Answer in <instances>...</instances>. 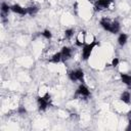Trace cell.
<instances>
[{
  "mask_svg": "<svg viewBox=\"0 0 131 131\" xmlns=\"http://www.w3.org/2000/svg\"><path fill=\"white\" fill-rule=\"evenodd\" d=\"M97 45H99V43L96 40H94V41H92L90 43H86L83 46V49H82V58L84 60H87L90 57V55H91L94 47L97 46Z\"/></svg>",
  "mask_w": 131,
  "mask_h": 131,
  "instance_id": "obj_1",
  "label": "cell"
},
{
  "mask_svg": "<svg viewBox=\"0 0 131 131\" xmlns=\"http://www.w3.org/2000/svg\"><path fill=\"white\" fill-rule=\"evenodd\" d=\"M49 102H50V94L49 92H47L45 95L43 96H38L37 97V104H38V108L39 111H46V108L48 107L49 105Z\"/></svg>",
  "mask_w": 131,
  "mask_h": 131,
  "instance_id": "obj_2",
  "label": "cell"
},
{
  "mask_svg": "<svg viewBox=\"0 0 131 131\" xmlns=\"http://www.w3.org/2000/svg\"><path fill=\"white\" fill-rule=\"evenodd\" d=\"M68 76L70 78L71 81L76 82V81H80L83 82L84 81V72L82 69H76V70H72L68 73Z\"/></svg>",
  "mask_w": 131,
  "mask_h": 131,
  "instance_id": "obj_3",
  "label": "cell"
},
{
  "mask_svg": "<svg viewBox=\"0 0 131 131\" xmlns=\"http://www.w3.org/2000/svg\"><path fill=\"white\" fill-rule=\"evenodd\" d=\"M77 96H80V97H88V96H90V90L88 89V87L87 86H85L84 84H81L79 87H78V89L76 90V93H75V97H77Z\"/></svg>",
  "mask_w": 131,
  "mask_h": 131,
  "instance_id": "obj_4",
  "label": "cell"
},
{
  "mask_svg": "<svg viewBox=\"0 0 131 131\" xmlns=\"http://www.w3.org/2000/svg\"><path fill=\"white\" fill-rule=\"evenodd\" d=\"M112 2H113V0H95L94 8H95V10L105 9L112 4Z\"/></svg>",
  "mask_w": 131,
  "mask_h": 131,
  "instance_id": "obj_5",
  "label": "cell"
},
{
  "mask_svg": "<svg viewBox=\"0 0 131 131\" xmlns=\"http://www.w3.org/2000/svg\"><path fill=\"white\" fill-rule=\"evenodd\" d=\"M86 44V33L85 31H80L76 36V45L83 47Z\"/></svg>",
  "mask_w": 131,
  "mask_h": 131,
  "instance_id": "obj_6",
  "label": "cell"
},
{
  "mask_svg": "<svg viewBox=\"0 0 131 131\" xmlns=\"http://www.w3.org/2000/svg\"><path fill=\"white\" fill-rule=\"evenodd\" d=\"M113 21H114V20H112V19H110V18L102 17V18L100 19L99 24H100V26L102 27L103 30H105V31H107V32H111V31H112V27H113Z\"/></svg>",
  "mask_w": 131,
  "mask_h": 131,
  "instance_id": "obj_7",
  "label": "cell"
},
{
  "mask_svg": "<svg viewBox=\"0 0 131 131\" xmlns=\"http://www.w3.org/2000/svg\"><path fill=\"white\" fill-rule=\"evenodd\" d=\"M11 11L14 12V13H17L19 15H26V14H28L27 8L20 6L19 4H13V5H11Z\"/></svg>",
  "mask_w": 131,
  "mask_h": 131,
  "instance_id": "obj_8",
  "label": "cell"
},
{
  "mask_svg": "<svg viewBox=\"0 0 131 131\" xmlns=\"http://www.w3.org/2000/svg\"><path fill=\"white\" fill-rule=\"evenodd\" d=\"M60 53H61L62 61H67V60H69V59L72 57V49H71L70 47H67V46L62 47Z\"/></svg>",
  "mask_w": 131,
  "mask_h": 131,
  "instance_id": "obj_9",
  "label": "cell"
},
{
  "mask_svg": "<svg viewBox=\"0 0 131 131\" xmlns=\"http://www.w3.org/2000/svg\"><path fill=\"white\" fill-rule=\"evenodd\" d=\"M11 10V6H9L7 3L2 2L1 3V12H2V18H5V15L8 14V12Z\"/></svg>",
  "mask_w": 131,
  "mask_h": 131,
  "instance_id": "obj_10",
  "label": "cell"
},
{
  "mask_svg": "<svg viewBox=\"0 0 131 131\" xmlns=\"http://www.w3.org/2000/svg\"><path fill=\"white\" fill-rule=\"evenodd\" d=\"M120 99H121V101H123L124 103L129 104L130 101H131V95H130V92H128V91H124V92L121 94Z\"/></svg>",
  "mask_w": 131,
  "mask_h": 131,
  "instance_id": "obj_11",
  "label": "cell"
},
{
  "mask_svg": "<svg viewBox=\"0 0 131 131\" xmlns=\"http://www.w3.org/2000/svg\"><path fill=\"white\" fill-rule=\"evenodd\" d=\"M61 60H62V58H61V53H60V52H56V53H54V54L50 57L49 62H51V63H58V62H60Z\"/></svg>",
  "mask_w": 131,
  "mask_h": 131,
  "instance_id": "obj_12",
  "label": "cell"
},
{
  "mask_svg": "<svg viewBox=\"0 0 131 131\" xmlns=\"http://www.w3.org/2000/svg\"><path fill=\"white\" fill-rule=\"evenodd\" d=\"M120 77H121V81H122L125 85L131 86V75H128V74H121Z\"/></svg>",
  "mask_w": 131,
  "mask_h": 131,
  "instance_id": "obj_13",
  "label": "cell"
},
{
  "mask_svg": "<svg viewBox=\"0 0 131 131\" xmlns=\"http://www.w3.org/2000/svg\"><path fill=\"white\" fill-rule=\"evenodd\" d=\"M127 40H128V36L125 33H121L118 37V43L120 46H124L127 43Z\"/></svg>",
  "mask_w": 131,
  "mask_h": 131,
  "instance_id": "obj_14",
  "label": "cell"
},
{
  "mask_svg": "<svg viewBox=\"0 0 131 131\" xmlns=\"http://www.w3.org/2000/svg\"><path fill=\"white\" fill-rule=\"evenodd\" d=\"M120 29H121L120 23H119L118 20H114V21H113V27H112L111 33H112V34H117V33L120 32Z\"/></svg>",
  "mask_w": 131,
  "mask_h": 131,
  "instance_id": "obj_15",
  "label": "cell"
},
{
  "mask_svg": "<svg viewBox=\"0 0 131 131\" xmlns=\"http://www.w3.org/2000/svg\"><path fill=\"white\" fill-rule=\"evenodd\" d=\"M27 11H28V14L33 15V14H36V13L39 11V8H38V6H36V5H31V6L27 7Z\"/></svg>",
  "mask_w": 131,
  "mask_h": 131,
  "instance_id": "obj_16",
  "label": "cell"
},
{
  "mask_svg": "<svg viewBox=\"0 0 131 131\" xmlns=\"http://www.w3.org/2000/svg\"><path fill=\"white\" fill-rule=\"evenodd\" d=\"M74 33H75V31L73 29H67L64 31V38L66 39H71L74 36Z\"/></svg>",
  "mask_w": 131,
  "mask_h": 131,
  "instance_id": "obj_17",
  "label": "cell"
},
{
  "mask_svg": "<svg viewBox=\"0 0 131 131\" xmlns=\"http://www.w3.org/2000/svg\"><path fill=\"white\" fill-rule=\"evenodd\" d=\"M41 35H42L45 39H47V40H50V39L52 38V33H51L49 30H44V31L41 33Z\"/></svg>",
  "mask_w": 131,
  "mask_h": 131,
  "instance_id": "obj_18",
  "label": "cell"
},
{
  "mask_svg": "<svg viewBox=\"0 0 131 131\" xmlns=\"http://www.w3.org/2000/svg\"><path fill=\"white\" fill-rule=\"evenodd\" d=\"M119 62H120L119 58H118V57H114L113 60H112V64H111V66H112L113 68H116V67L119 66Z\"/></svg>",
  "mask_w": 131,
  "mask_h": 131,
  "instance_id": "obj_19",
  "label": "cell"
},
{
  "mask_svg": "<svg viewBox=\"0 0 131 131\" xmlns=\"http://www.w3.org/2000/svg\"><path fill=\"white\" fill-rule=\"evenodd\" d=\"M17 113H18V114H20V115H24V114H26V113H27V110H26V107H25V106L20 105V106L18 107V110H17Z\"/></svg>",
  "mask_w": 131,
  "mask_h": 131,
  "instance_id": "obj_20",
  "label": "cell"
},
{
  "mask_svg": "<svg viewBox=\"0 0 131 131\" xmlns=\"http://www.w3.org/2000/svg\"><path fill=\"white\" fill-rule=\"evenodd\" d=\"M126 130H127V131L131 130V120H129V122H128V126L126 127Z\"/></svg>",
  "mask_w": 131,
  "mask_h": 131,
  "instance_id": "obj_21",
  "label": "cell"
},
{
  "mask_svg": "<svg viewBox=\"0 0 131 131\" xmlns=\"http://www.w3.org/2000/svg\"><path fill=\"white\" fill-rule=\"evenodd\" d=\"M128 120H131V111L128 113Z\"/></svg>",
  "mask_w": 131,
  "mask_h": 131,
  "instance_id": "obj_22",
  "label": "cell"
},
{
  "mask_svg": "<svg viewBox=\"0 0 131 131\" xmlns=\"http://www.w3.org/2000/svg\"><path fill=\"white\" fill-rule=\"evenodd\" d=\"M88 1H90V2H92V3H94V2H95V0H88Z\"/></svg>",
  "mask_w": 131,
  "mask_h": 131,
  "instance_id": "obj_23",
  "label": "cell"
}]
</instances>
